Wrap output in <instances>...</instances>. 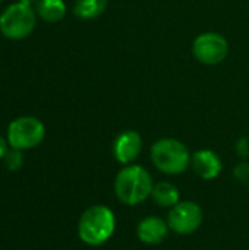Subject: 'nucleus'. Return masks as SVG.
<instances>
[{
  "label": "nucleus",
  "instance_id": "f257e3e1",
  "mask_svg": "<svg viewBox=\"0 0 249 250\" xmlns=\"http://www.w3.org/2000/svg\"><path fill=\"white\" fill-rule=\"evenodd\" d=\"M154 182L148 170L138 164L125 166L114 179L116 198L129 207H135L151 196Z\"/></svg>",
  "mask_w": 249,
  "mask_h": 250
},
{
  "label": "nucleus",
  "instance_id": "f03ea898",
  "mask_svg": "<svg viewBox=\"0 0 249 250\" xmlns=\"http://www.w3.org/2000/svg\"><path fill=\"white\" fill-rule=\"evenodd\" d=\"M116 217L106 205H92L85 209L78 223V236L88 246L104 245L114 233Z\"/></svg>",
  "mask_w": 249,
  "mask_h": 250
},
{
  "label": "nucleus",
  "instance_id": "7ed1b4c3",
  "mask_svg": "<svg viewBox=\"0 0 249 250\" xmlns=\"http://www.w3.org/2000/svg\"><path fill=\"white\" fill-rule=\"evenodd\" d=\"M154 167L169 176H178L188 170L192 155L188 146L175 138H161L156 141L150 151Z\"/></svg>",
  "mask_w": 249,
  "mask_h": 250
},
{
  "label": "nucleus",
  "instance_id": "20e7f679",
  "mask_svg": "<svg viewBox=\"0 0 249 250\" xmlns=\"http://www.w3.org/2000/svg\"><path fill=\"white\" fill-rule=\"evenodd\" d=\"M37 12L23 3H13L0 15V31L9 40L26 38L35 28Z\"/></svg>",
  "mask_w": 249,
  "mask_h": 250
},
{
  "label": "nucleus",
  "instance_id": "39448f33",
  "mask_svg": "<svg viewBox=\"0 0 249 250\" xmlns=\"http://www.w3.org/2000/svg\"><path fill=\"white\" fill-rule=\"evenodd\" d=\"M45 136L44 123L32 116L15 119L7 127V144L10 148L25 151L38 146Z\"/></svg>",
  "mask_w": 249,
  "mask_h": 250
},
{
  "label": "nucleus",
  "instance_id": "423d86ee",
  "mask_svg": "<svg viewBox=\"0 0 249 250\" xmlns=\"http://www.w3.org/2000/svg\"><path fill=\"white\" fill-rule=\"evenodd\" d=\"M194 57L207 66H216L226 60L229 54V42L219 32H203L192 42Z\"/></svg>",
  "mask_w": 249,
  "mask_h": 250
},
{
  "label": "nucleus",
  "instance_id": "0eeeda50",
  "mask_svg": "<svg viewBox=\"0 0 249 250\" xmlns=\"http://www.w3.org/2000/svg\"><path fill=\"white\" fill-rule=\"evenodd\" d=\"M170 231L188 236L195 233L203 224V209L197 202L181 201L170 208L166 218Z\"/></svg>",
  "mask_w": 249,
  "mask_h": 250
},
{
  "label": "nucleus",
  "instance_id": "6e6552de",
  "mask_svg": "<svg viewBox=\"0 0 249 250\" xmlns=\"http://www.w3.org/2000/svg\"><path fill=\"white\" fill-rule=\"evenodd\" d=\"M142 136L136 130H125L119 133L113 142V157L117 163L128 166L132 164L142 152Z\"/></svg>",
  "mask_w": 249,
  "mask_h": 250
},
{
  "label": "nucleus",
  "instance_id": "1a4fd4ad",
  "mask_svg": "<svg viewBox=\"0 0 249 250\" xmlns=\"http://www.w3.org/2000/svg\"><path fill=\"white\" fill-rule=\"evenodd\" d=\"M170 229L166 220L157 215H148L142 218L136 226V237L139 242L154 246L166 240Z\"/></svg>",
  "mask_w": 249,
  "mask_h": 250
},
{
  "label": "nucleus",
  "instance_id": "9d476101",
  "mask_svg": "<svg viewBox=\"0 0 249 250\" xmlns=\"http://www.w3.org/2000/svg\"><path fill=\"white\" fill-rule=\"evenodd\" d=\"M191 166L198 177L203 180H213L220 176L223 163L220 157L211 149H200L192 155Z\"/></svg>",
  "mask_w": 249,
  "mask_h": 250
},
{
  "label": "nucleus",
  "instance_id": "9b49d317",
  "mask_svg": "<svg viewBox=\"0 0 249 250\" xmlns=\"http://www.w3.org/2000/svg\"><path fill=\"white\" fill-rule=\"evenodd\" d=\"M153 201L160 208H172L178 202H181V192L176 185L170 182H157L151 192Z\"/></svg>",
  "mask_w": 249,
  "mask_h": 250
},
{
  "label": "nucleus",
  "instance_id": "f8f14e48",
  "mask_svg": "<svg viewBox=\"0 0 249 250\" xmlns=\"http://www.w3.org/2000/svg\"><path fill=\"white\" fill-rule=\"evenodd\" d=\"M35 12L43 21L54 23L65 18L66 4L63 0H40L35 6Z\"/></svg>",
  "mask_w": 249,
  "mask_h": 250
},
{
  "label": "nucleus",
  "instance_id": "ddd939ff",
  "mask_svg": "<svg viewBox=\"0 0 249 250\" xmlns=\"http://www.w3.org/2000/svg\"><path fill=\"white\" fill-rule=\"evenodd\" d=\"M107 7V0H76L73 13L79 19L90 21L101 16Z\"/></svg>",
  "mask_w": 249,
  "mask_h": 250
},
{
  "label": "nucleus",
  "instance_id": "4468645a",
  "mask_svg": "<svg viewBox=\"0 0 249 250\" xmlns=\"http://www.w3.org/2000/svg\"><path fill=\"white\" fill-rule=\"evenodd\" d=\"M3 161H4V166L9 170L15 171V170H19L22 167V164H23V155H22V152L19 149L12 148V149H7Z\"/></svg>",
  "mask_w": 249,
  "mask_h": 250
},
{
  "label": "nucleus",
  "instance_id": "2eb2a0df",
  "mask_svg": "<svg viewBox=\"0 0 249 250\" xmlns=\"http://www.w3.org/2000/svg\"><path fill=\"white\" fill-rule=\"evenodd\" d=\"M233 176H235V179H236L241 185H244V186L249 188V163L248 161H242V163H239V164L233 168Z\"/></svg>",
  "mask_w": 249,
  "mask_h": 250
},
{
  "label": "nucleus",
  "instance_id": "dca6fc26",
  "mask_svg": "<svg viewBox=\"0 0 249 250\" xmlns=\"http://www.w3.org/2000/svg\"><path fill=\"white\" fill-rule=\"evenodd\" d=\"M236 152L239 157H248L249 155V139L242 138L236 144Z\"/></svg>",
  "mask_w": 249,
  "mask_h": 250
},
{
  "label": "nucleus",
  "instance_id": "f3484780",
  "mask_svg": "<svg viewBox=\"0 0 249 250\" xmlns=\"http://www.w3.org/2000/svg\"><path fill=\"white\" fill-rule=\"evenodd\" d=\"M6 152H7V141L3 136H0V160L4 158Z\"/></svg>",
  "mask_w": 249,
  "mask_h": 250
},
{
  "label": "nucleus",
  "instance_id": "a211bd4d",
  "mask_svg": "<svg viewBox=\"0 0 249 250\" xmlns=\"http://www.w3.org/2000/svg\"><path fill=\"white\" fill-rule=\"evenodd\" d=\"M19 1L23 3V4H28V6H31V7H32L34 4L37 6V4L40 3V0H19Z\"/></svg>",
  "mask_w": 249,
  "mask_h": 250
},
{
  "label": "nucleus",
  "instance_id": "6ab92c4d",
  "mask_svg": "<svg viewBox=\"0 0 249 250\" xmlns=\"http://www.w3.org/2000/svg\"><path fill=\"white\" fill-rule=\"evenodd\" d=\"M1 1H3V0H0V3H1Z\"/></svg>",
  "mask_w": 249,
  "mask_h": 250
}]
</instances>
